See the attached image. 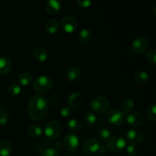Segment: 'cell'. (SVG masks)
<instances>
[{
    "label": "cell",
    "mask_w": 156,
    "mask_h": 156,
    "mask_svg": "<svg viewBox=\"0 0 156 156\" xmlns=\"http://www.w3.org/2000/svg\"><path fill=\"white\" fill-rule=\"evenodd\" d=\"M49 102L44 96L33 95L27 104L29 117L35 121H40L45 118L48 113Z\"/></svg>",
    "instance_id": "6da1fadb"
},
{
    "label": "cell",
    "mask_w": 156,
    "mask_h": 156,
    "mask_svg": "<svg viewBox=\"0 0 156 156\" xmlns=\"http://www.w3.org/2000/svg\"><path fill=\"white\" fill-rule=\"evenodd\" d=\"M82 149L86 155H92L96 153L103 154V152H105V149L101 144V142L95 138H90L85 140Z\"/></svg>",
    "instance_id": "7a4b0ae2"
},
{
    "label": "cell",
    "mask_w": 156,
    "mask_h": 156,
    "mask_svg": "<svg viewBox=\"0 0 156 156\" xmlns=\"http://www.w3.org/2000/svg\"><path fill=\"white\" fill-rule=\"evenodd\" d=\"M110 101L104 95H97L93 98L89 103V107L97 114H104L110 108Z\"/></svg>",
    "instance_id": "3957f363"
},
{
    "label": "cell",
    "mask_w": 156,
    "mask_h": 156,
    "mask_svg": "<svg viewBox=\"0 0 156 156\" xmlns=\"http://www.w3.org/2000/svg\"><path fill=\"white\" fill-rule=\"evenodd\" d=\"M53 88V80L47 76H41L37 78L33 83V88L39 94H44Z\"/></svg>",
    "instance_id": "277c9868"
},
{
    "label": "cell",
    "mask_w": 156,
    "mask_h": 156,
    "mask_svg": "<svg viewBox=\"0 0 156 156\" xmlns=\"http://www.w3.org/2000/svg\"><path fill=\"white\" fill-rule=\"evenodd\" d=\"M126 146V139L122 136L117 135L109 138L106 143V149L111 152H120Z\"/></svg>",
    "instance_id": "5b68a950"
},
{
    "label": "cell",
    "mask_w": 156,
    "mask_h": 156,
    "mask_svg": "<svg viewBox=\"0 0 156 156\" xmlns=\"http://www.w3.org/2000/svg\"><path fill=\"white\" fill-rule=\"evenodd\" d=\"M44 133L49 140H55L60 136L62 133V126L56 120H50L45 126Z\"/></svg>",
    "instance_id": "8992f818"
},
{
    "label": "cell",
    "mask_w": 156,
    "mask_h": 156,
    "mask_svg": "<svg viewBox=\"0 0 156 156\" xmlns=\"http://www.w3.org/2000/svg\"><path fill=\"white\" fill-rule=\"evenodd\" d=\"M106 118L108 123L114 125V126H119V125L123 124L126 117H125L124 113L121 110L114 108L108 111Z\"/></svg>",
    "instance_id": "52a82bcc"
},
{
    "label": "cell",
    "mask_w": 156,
    "mask_h": 156,
    "mask_svg": "<svg viewBox=\"0 0 156 156\" xmlns=\"http://www.w3.org/2000/svg\"><path fill=\"white\" fill-rule=\"evenodd\" d=\"M149 46V41L144 36L136 37L131 44V50L136 55H140L144 53Z\"/></svg>",
    "instance_id": "ba28073f"
},
{
    "label": "cell",
    "mask_w": 156,
    "mask_h": 156,
    "mask_svg": "<svg viewBox=\"0 0 156 156\" xmlns=\"http://www.w3.org/2000/svg\"><path fill=\"white\" fill-rule=\"evenodd\" d=\"M63 144L67 151L74 153L79 146V138L73 133H68L63 139Z\"/></svg>",
    "instance_id": "9c48e42d"
},
{
    "label": "cell",
    "mask_w": 156,
    "mask_h": 156,
    "mask_svg": "<svg viewBox=\"0 0 156 156\" xmlns=\"http://www.w3.org/2000/svg\"><path fill=\"white\" fill-rule=\"evenodd\" d=\"M61 27L66 33H73L78 28L77 20L73 16H65L62 18L60 22Z\"/></svg>",
    "instance_id": "30bf717a"
},
{
    "label": "cell",
    "mask_w": 156,
    "mask_h": 156,
    "mask_svg": "<svg viewBox=\"0 0 156 156\" xmlns=\"http://www.w3.org/2000/svg\"><path fill=\"white\" fill-rule=\"evenodd\" d=\"M144 119L143 116L138 111H132L126 117V122L128 124L133 127H138L143 125Z\"/></svg>",
    "instance_id": "8fae6325"
},
{
    "label": "cell",
    "mask_w": 156,
    "mask_h": 156,
    "mask_svg": "<svg viewBox=\"0 0 156 156\" xmlns=\"http://www.w3.org/2000/svg\"><path fill=\"white\" fill-rule=\"evenodd\" d=\"M126 140L129 142V143H140L144 140V135L140 130L136 129H131L126 132Z\"/></svg>",
    "instance_id": "7c38bea8"
},
{
    "label": "cell",
    "mask_w": 156,
    "mask_h": 156,
    "mask_svg": "<svg viewBox=\"0 0 156 156\" xmlns=\"http://www.w3.org/2000/svg\"><path fill=\"white\" fill-rule=\"evenodd\" d=\"M83 95L79 92H74L70 94L69 97V107L71 108H78L83 104Z\"/></svg>",
    "instance_id": "4fadbf2b"
},
{
    "label": "cell",
    "mask_w": 156,
    "mask_h": 156,
    "mask_svg": "<svg viewBox=\"0 0 156 156\" xmlns=\"http://www.w3.org/2000/svg\"><path fill=\"white\" fill-rule=\"evenodd\" d=\"M82 76V72L80 69L77 66H72L67 70L66 72V79L69 82H76L80 79Z\"/></svg>",
    "instance_id": "5bb4252c"
},
{
    "label": "cell",
    "mask_w": 156,
    "mask_h": 156,
    "mask_svg": "<svg viewBox=\"0 0 156 156\" xmlns=\"http://www.w3.org/2000/svg\"><path fill=\"white\" fill-rule=\"evenodd\" d=\"M46 11L50 15L57 14L62 9V2L59 0H49L46 2Z\"/></svg>",
    "instance_id": "9a60e30c"
},
{
    "label": "cell",
    "mask_w": 156,
    "mask_h": 156,
    "mask_svg": "<svg viewBox=\"0 0 156 156\" xmlns=\"http://www.w3.org/2000/svg\"><path fill=\"white\" fill-rule=\"evenodd\" d=\"M13 151L12 142L9 140H0V156H10Z\"/></svg>",
    "instance_id": "2e32d148"
},
{
    "label": "cell",
    "mask_w": 156,
    "mask_h": 156,
    "mask_svg": "<svg viewBox=\"0 0 156 156\" xmlns=\"http://www.w3.org/2000/svg\"><path fill=\"white\" fill-rule=\"evenodd\" d=\"M12 70V62L6 56H0V75L5 76Z\"/></svg>",
    "instance_id": "e0dca14e"
},
{
    "label": "cell",
    "mask_w": 156,
    "mask_h": 156,
    "mask_svg": "<svg viewBox=\"0 0 156 156\" xmlns=\"http://www.w3.org/2000/svg\"><path fill=\"white\" fill-rule=\"evenodd\" d=\"M33 56L39 62H44L47 60L48 53L44 47H36L33 50Z\"/></svg>",
    "instance_id": "ac0fdd59"
},
{
    "label": "cell",
    "mask_w": 156,
    "mask_h": 156,
    "mask_svg": "<svg viewBox=\"0 0 156 156\" xmlns=\"http://www.w3.org/2000/svg\"><path fill=\"white\" fill-rule=\"evenodd\" d=\"M33 76L30 73H27V72H23L21 73L18 76V82H19L20 85L23 86H27L33 82Z\"/></svg>",
    "instance_id": "d6986e66"
},
{
    "label": "cell",
    "mask_w": 156,
    "mask_h": 156,
    "mask_svg": "<svg viewBox=\"0 0 156 156\" xmlns=\"http://www.w3.org/2000/svg\"><path fill=\"white\" fill-rule=\"evenodd\" d=\"M91 39V32L89 29L83 28L79 34V40L82 44H88Z\"/></svg>",
    "instance_id": "ffe728a7"
},
{
    "label": "cell",
    "mask_w": 156,
    "mask_h": 156,
    "mask_svg": "<svg viewBox=\"0 0 156 156\" xmlns=\"http://www.w3.org/2000/svg\"><path fill=\"white\" fill-rule=\"evenodd\" d=\"M134 79L136 82L140 85H144L147 83L149 80V75L146 71H138L134 75Z\"/></svg>",
    "instance_id": "44dd1931"
},
{
    "label": "cell",
    "mask_w": 156,
    "mask_h": 156,
    "mask_svg": "<svg viewBox=\"0 0 156 156\" xmlns=\"http://www.w3.org/2000/svg\"><path fill=\"white\" fill-rule=\"evenodd\" d=\"M58 29H59V23L56 20L50 19L46 23L45 30L47 33L50 34H53L57 32Z\"/></svg>",
    "instance_id": "7402d4cb"
},
{
    "label": "cell",
    "mask_w": 156,
    "mask_h": 156,
    "mask_svg": "<svg viewBox=\"0 0 156 156\" xmlns=\"http://www.w3.org/2000/svg\"><path fill=\"white\" fill-rule=\"evenodd\" d=\"M135 106V101L131 98H125L121 103L122 111L124 112H130Z\"/></svg>",
    "instance_id": "603a6c76"
},
{
    "label": "cell",
    "mask_w": 156,
    "mask_h": 156,
    "mask_svg": "<svg viewBox=\"0 0 156 156\" xmlns=\"http://www.w3.org/2000/svg\"><path fill=\"white\" fill-rule=\"evenodd\" d=\"M111 135V132L108 128L102 127L97 131L96 136L98 141H106L109 140Z\"/></svg>",
    "instance_id": "cb8c5ba5"
},
{
    "label": "cell",
    "mask_w": 156,
    "mask_h": 156,
    "mask_svg": "<svg viewBox=\"0 0 156 156\" xmlns=\"http://www.w3.org/2000/svg\"><path fill=\"white\" fill-rule=\"evenodd\" d=\"M68 128L73 132H79L82 129V123L76 118L70 119L67 123Z\"/></svg>",
    "instance_id": "d4e9b609"
},
{
    "label": "cell",
    "mask_w": 156,
    "mask_h": 156,
    "mask_svg": "<svg viewBox=\"0 0 156 156\" xmlns=\"http://www.w3.org/2000/svg\"><path fill=\"white\" fill-rule=\"evenodd\" d=\"M97 122V117L94 113L87 112L84 117V123L87 126H93Z\"/></svg>",
    "instance_id": "484cf974"
},
{
    "label": "cell",
    "mask_w": 156,
    "mask_h": 156,
    "mask_svg": "<svg viewBox=\"0 0 156 156\" xmlns=\"http://www.w3.org/2000/svg\"><path fill=\"white\" fill-rule=\"evenodd\" d=\"M27 133L30 136L33 137V138H37L42 135V129L37 125H31L27 129Z\"/></svg>",
    "instance_id": "4316f807"
},
{
    "label": "cell",
    "mask_w": 156,
    "mask_h": 156,
    "mask_svg": "<svg viewBox=\"0 0 156 156\" xmlns=\"http://www.w3.org/2000/svg\"><path fill=\"white\" fill-rule=\"evenodd\" d=\"M156 106L155 104H151L146 110V117L150 121L156 120Z\"/></svg>",
    "instance_id": "83f0119b"
},
{
    "label": "cell",
    "mask_w": 156,
    "mask_h": 156,
    "mask_svg": "<svg viewBox=\"0 0 156 156\" xmlns=\"http://www.w3.org/2000/svg\"><path fill=\"white\" fill-rule=\"evenodd\" d=\"M146 60L148 61L150 65L152 66V67L155 66L156 64V50L155 48H151L149 50V51L146 53Z\"/></svg>",
    "instance_id": "f1b7e54d"
},
{
    "label": "cell",
    "mask_w": 156,
    "mask_h": 156,
    "mask_svg": "<svg viewBox=\"0 0 156 156\" xmlns=\"http://www.w3.org/2000/svg\"><path fill=\"white\" fill-rule=\"evenodd\" d=\"M8 91L12 96H18L21 92V87L18 84H11L8 87Z\"/></svg>",
    "instance_id": "f546056e"
},
{
    "label": "cell",
    "mask_w": 156,
    "mask_h": 156,
    "mask_svg": "<svg viewBox=\"0 0 156 156\" xmlns=\"http://www.w3.org/2000/svg\"><path fill=\"white\" fill-rule=\"evenodd\" d=\"M126 147V152L128 153V155L130 156H135L138 154L139 152V148L136 146V144H134V143H129Z\"/></svg>",
    "instance_id": "4dcf8cb0"
},
{
    "label": "cell",
    "mask_w": 156,
    "mask_h": 156,
    "mask_svg": "<svg viewBox=\"0 0 156 156\" xmlns=\"http://www.w3.org/2000/svg\"><path fill=\"white\" fill-rule=\"evenodd\" d=\"M41 156H59V152L55 148L49 147L41 152Z\"/></svg>",
    "instance_id": "1f68e13d"
},
{
    "label": "cell",
    "mask_w": 156,
    "mask_h": 156,
    "mask_svg": "<svg viewBox=\"0 0 156 156\" xmlns=\"http://www.w3.org/2000/svg\"><path fill=\"white\" fill-rule=\"evenodd\" d=\"M60 115L62 116V117L64 118H67V117H70L72 114V108H69V106H63L62 108L60 109Z\"/></svg>",
    "instance_id": "d6a6232c"
},
{
    "label": "cell",
    "mask_w": 156,
    "mask_h": 156,
    "mask_svg": "<svg viewBox=\"0 0 156 156\" xmlns=\"http://www.w3.org/2000/svg\"><path fill=\"white\" fill-rule=\"evenodd\" d=\"M9 120V115L5 111L0 110V125L3 126V125L7 124Z\"/></svg>",
    "instance_id": "836d02e7"
},
{
    "label": "cell",
    "mask_w": 156,
    "mask_h": 156,
    "mask_svg": "<svg viewBox=\"0 0 156 156\" xmlns=\"http://www.w3.org/2000/svg\"><path fill=\"white\" fill-rule=\"evenodd\" d=\"M76 3L79 6L82 8H89L92 4V2L91 0H76Z\"/></svg>",
    "instance_id": "e575fe53"
},
{
    "label": "cell",
    "mask_w": 156,
    "mask_h": 156,
    "mask_svg": "<svg viewBox=\"0 0 156 156\" xmlns=\"http://www.w3.org/2000/svg\"><path fill=\"white\" fill-rule=\"evenodd\" d=\"M64 156H70V155H64Z\"/></svg>",
    "instance_id": "d590c367"
}]
</instances>
